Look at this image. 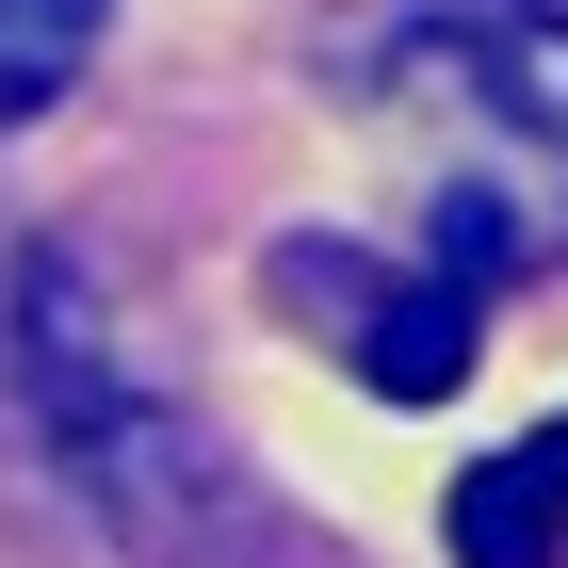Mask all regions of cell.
I'll return each instance as SVG.
<instances>
[{"mask_svg": "<svg viewBox=\"0 0 568 568\" xmlns=\"http://www.w3.org/2000/svg\"><path fill=\"white\" fill-rule=\"evenodd\" d=\"M357 131L406 146L438 227V293H504L568 261V17L552 0H374L342 33Z\"/></svg>", "mask_w": 568, "mask_h": 568, "instance_id": "1", "label": "cell"}, {"mask_svg": "<svg viewBox=\"0 0 568 568\" xmlns=\"http://www.w3.org/2000/svg\"><path fill=\"white\" fill-rule=\"evenodd\" d=\"M552 552H568V487L536 471V438L471 455L455 471V568H552Z\"/></svg>", "mask_w": 568, "mask_h": 568, "instance_id": "4", "label": "cell"}, {"mask_svg": "<svg viewBox=\"0 0 568 568\" xmlns=\"http://www.w3.org/2000/svg\"><path fill=\"white\" fill-rule=\"evenodd\" d=\"M98 33H114V0H0V131H17V114H49V98L82 82Z\"/></svg>", "mask_w": 568, "mask_h": 568, "instance_id": "5", "label": "cell"}, {"mask_svg": "<svg viewBox=\"0 0 568 568\" xmlns=\"http://www.w3.org/2000/svg\"><path fill=\"white\" fill-rule=\"evenodd\" d=\"M536 471H552V487H568V423H536Z\"/></svg>", "mask_w": 568, "mask_h": 568, "instance_id": "6", "label": "cell"}, {"mask_svg": "<svg viewBox=\"0 0 568 568\" xmlns=\"http://www.w3.org/2000/svg\"><path fill=\"white\" fill-rule=\"evenodd\" d=\"M17 357H33V406H49V438H65V471L146 536L179 487H195V423L131 374L114 308H98V261H65V244L17 261Z\"/></svg>", "mask_w": 568, "mask_h": 568, "instance_id": "2", "label": "cell"}, {"mask_svg": "<svg viewBox=\"0 0 568 568\" xmlns=\"http://www.w3.org/2000/svg\"><path fill=\"white\" fill-rule=\"evenodd\" d=\"M276 308H308V342H342L357 357V390H390V406H455L471 390V293H438V276H374L357 244H276Z\"/></svg>", "mask_w": 568, "mask_h": 568, "instance_id": "3", "label": "cell"}]
</instances>
